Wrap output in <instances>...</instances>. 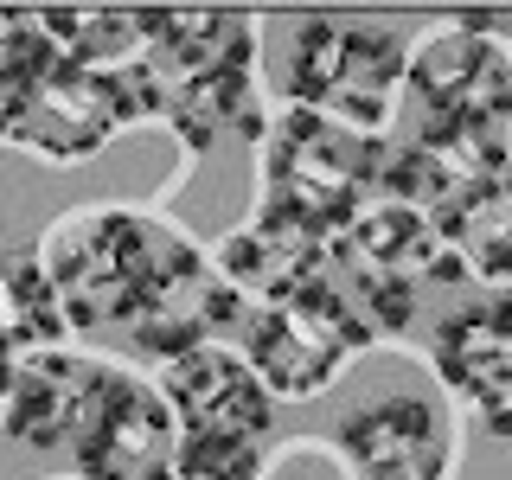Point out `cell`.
<instances>
[{"label": "cell", "instance_id": "ba28073f", "mask_svg": "<svg viewBox=\"0 0 512 480\" xmlns=\"http://www.w3.org/2000/svg\"><path fill=\"white\" fill-rule=\"evenodd\" d=\"M64 448L84 480H160L180 448V423L160 384L135 378L128 365H90Z\"/></svg>", "mask_w": 512, "mask_h": 480}, {"label": "cell", "instance_id": "9a60e30c", "mask_svg": "<svg viewBox=\"0 0 512 480\" xmlns=\"http://www.w3.org/2000/svg\"><path fill=\"white\" fill-rule=\"evenodd\" d=\"M84 359L71 352H26L13 359V378H7V410H0V436L20 442V448H52L64 442L77 416V391H84Z\"/></svg>", "mask_w": 512, "mask_h": 480}, {"label": "cell", "instance_id": "7402d4cb", "mask_svg": "<svg viewBox=\"0 0 512 480\" xmlns=\"http://www.w3.org/2000/svg\"><path fill=\"white\" fill-rule=\"evenodd\" d=\"M7 378H13V352L0 346V410H7Z\"/></svg>", "mask_w": 512, "mask_h": 480}, {"label": "cell", "instance_id": "5b68a950", "mask_svg": "<svg viewBox=\"0 0 512 480\" xmlns=\"http://www.w3.org/2000/svg\"><path fill=\"white\" fill-rule=\"evenodd\" d=\"M404 71V32L378 20H346V13H308L295 26V52H288V96H295V109L378 135L391 109L404 103Z\"/></svg>", "mask_w": 512, "mask_h": 480}, {"label": "cell", "instance_id": "277c9868", "mask_svg": "<svg viewBox=\"0 0 512 480\" xmlns=\"http://www.w3.org/2000/svg\"><path fill=\"white\" fill-rule=\"evenodd\" d=\"M378 160H384L378 135H359V128L327 122L314 109H282L263 141V205L256 212H276L314 231L320 244H333L372 205Z\"/></svg>", "mask_w": 512, "mask_h": 480}, {"label": "cell", "instance_id": "e0dca14e", "mask_svg": "<svg viewBox=\"0 0 512 480\" xmlns=\"http://www.w3.org/2000/svg\"><path fill=\"white\" fill-rule=\"evenodd\" d=\"M0 346H7L13 359L71 346V320H64V301H58L52 276H45L39 250L0 256Z\"/></svg>", "mask_w": 512, "mask_h": 480}, {"label": "cell", "instance_id": "52a82bcc", "mask_svg": "<svg viewBox=\"0 0 512 480\" xmlns=\"http://www.w3.org/2000/svg\"><path fill=\"white\" fill-rule=\"evenodd\" d=\"M128 122H141V103L128 90V77L84 71L71 58H52L39 77H26L13 96H0V141L52 160V167L90 160Z\"/></svg>", "mask_w": 512, "mask_h": 480}, {"label": "cell", "instance_id": "8fae6325", "mask_svg": "<svg viewBox=\"0 0 512 480\" xmlns=\"http://www.w3.org/2000/svg\"><path fill=\"white\" fill-rule=\"evenodd\" d=\"M333 263L346 269L352 282H391V288H429V282H461L455 256L442 250L436 224L416 205H391L372 199L359 218L333 237Z\"/></svg>", "mask_w": 512, "mask_h": 480}, {"label": "cell", "instance_id": "30bf717a", "mask_svg": "<svg viewBox=\"0 0 512 480\" xmlns=\"http://www.w3.org/2000/svg\"><path fill=\"white\" fill-rule=\"evenodd\" d=\"M160 397H167L180 436H205V442H263L269 423H276V397L263 391V378L244 365L237 346H199L167 359Z\"/></svg>", "mask_w": 512, "mask_h": 480}, {"label": "cell", "instance_id": "8992f818", "mask_svg": "<svg viewBox=\"0 0 512 480\" xmlns=\"http://www.w3.org/2000/svg\"><path fill=\"white\" fill-rule=\"evenodd\" d=\"M365 346H372V327L352 314V301L327 276L282 301H256L237 320V352H244V365L263 378V391L276 404L320 397Z\"/></svg>", "mask_w": 512, "mask_h": 480}, {"label": "cell", "instance_id": "5bb4252c", "mask_svg": "<svg viewBox=\"0 0 512 480\" xmlns=\"http://www.w3.org/2000/svg\"><path fill=\"white\" fill-rule=\"evenodd\" d=\"M429 224L461 276H474L480 288H512V173L448 186Z\"/></svg>", "mask_w": 512, "mask_h": 480}, {"label": "cell", "instance_id": "4fadbf2b", "mask_svg": "<svg viewBox=\"0 0 512 480\" xmlns=\"http://www.w3.org/2000/svg\"><path fill=\"white\" fill-rule=\"evenodd\" d=\"M212 269L256 308V301H282L295 288L320 282L333 269V244H320L314 231H301V224H288L276 212H256L250 224H237L218 244Z\"/></svg>", "mask_w": 512, "mask_h": 480}, {"label": "cell", "instance_id": "7a4b0ae2", "mask_svg": "<svg viewBox=\"0 0 512 480\" xmlns=\"http://www.w3.org/2000/svg\"><path fill=\"white\" fill-rule=\"evenodd\" d=\"M199 250L180 237L167 218L128 212V205H90L45 231L39 263L52 276L71 333H103V327H135L160 295V282Z\"/></svg>", "mask_w": 512, "mask_h": 480}, {"label": "cell", "instance_id": "6da1fadb", "mask_svg": "<svg viewBox=\"0 0 512 480\" xmlns=\"http://www.w3.org/2000/svg\"><path fill=\"white\" fill-rule=\"evenodd\" d=\"M122 77L141 116L180 128L186 148L256 128V26L237 7H154L148 52Z\"/></svg>", "mask_w": 512, "mask_h": 480}, {"label": "cell", "instance_id": "9c48e42d", "mask_svg": "<svg viewBox=\"0 0 512 480\" xmlns=\"http://www.w3.org/2000/svg\"><path fill=\"white\" fill-rule=\"evenodd\" d=\"M333 448L352 480H448L461 461L455 410L423 384H397L352 404L333 423Z\"/></svg>", "mask_w": 512, "mask_h": 480}, {"label": "cell", "instance_id": "ffe728a7", "mask_svg": "<svg viewBox=\"0 0 512 480\" xmlns=\"http://www.w3.org/2000/svg\"><path fill=\"white\" fill-rule=\"evenodd\" d=\"M461 20H468L474 32H487V39L512 58V13H461Z\"/></svg>", "mask_w": 512, "mask_h": 480}, {"label": "cell", "instance_id": "ac0fdd59", "mask_svg": "<svg viewBox=\"0 0 512 480\" xmlns=\"http://www.w3.org/2000/svg\"><path fill=\"white\" fill-rule=\"evenodd\" d=\"M160 480H263V448L256 442H205V436H180L167 474Z\"/></svg>", "mask_w": 512, "mask_h": 480}, {"label": "cell", "instance_id": "3957f363", "mask_svg": "<svg viewBox=\"0 0 512 480\" xmlns=\"http://www.w3.org/2000/svg\"><path fill=\"white\" fill-rule=\"evenodd\" d=\"M404 90L416 96V148H429L455 180L512 173V58L468 20L423 32Z\"/></svg>", "mask_w": 512, "mask_h": 480}, {"label": "cell", "instance_id": "7c38bea8", "mask_svg": "<svg viewBox=\"0 0 512 480\" xmlns=\"http://www.w3.org/2000/svg\"><path fill=\"white\" fill-rule=\"evenodd\" d=\"M429 359H436V378L455 397L487 416L512 410V295H480L461 301L436 320V340H429Z\"/></svg>", "mask_w": 512, "mask_h": 480}, {"label": "cell", "instance_id": "d6986e66", "mask_svg": "<svg viewBox=\"0 0 512 480\" xmlns=\"http://www.w3.org/2000/svg\"><path fill=\"white\" fill-rule=\"evenodd\" d=\"M58 58V45L45 39V20L32 7H0V96H13L26 77H39Z\"/></svg>", "mask_w": 512, "mask_h": 480}, {"label": "cell", "instance_id": "2e32d148", "mask_svg": "<svg viewBox=\"0 0 512 480\" xmlns=\"http://www.w3.org/2000/svg\"><path fill=\"white\" fill-rule=\"evenodd\" d=\"M39 20H45V39L58 45V58L103 71V77H122L148 52L154 7H45Z\"/></svg>", "mask_w": 512, "mask_h": 480}, {"label": "cell", "instance_id": "44dd1931", "mask_svg": "<svg viewBox=\"0 0 512 480\" xmlns=\"http://www.w3.org/2000/svg\"><path fill=\"white\" fill-rule=\"evenodd\" d=\"M487 429H493V436H500V442H506V461H512V410H506V416H493V423H487Z\"/></svg>", "mask_w": 512, "mask_h": 480}]
</instances>
